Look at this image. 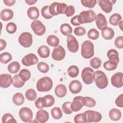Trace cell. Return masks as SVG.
Wrapping results in <instances>:
<instances>
[{
	"label": "cell",
	"instance_id": "26",
	"mask_svg": "<svg viewBox=\"0 0 123 123\" xmlns=\"http://www.w3.org/2000/svg\"><path fill=\"white\" fill-rule=\"evenodd\" d=\"M101 35L104 39L106 40L111 39L114 36V31L113 29L110 27H106L101 30Z\"/></svg>",
	"mask_w": 123,
	"mask_h": 123
},
{
	"label": "cell",
	"instance_id": "18",
	"mask_svg": "<svg viewBox=\"0 0 123 123\" xmlns=\"http://www.w3.org/2000/svg\"><path fill=\"white\" fill-rule=\"evenodd\" d=\"M69 88L70 92L73 94H77L81 92L82 86L81 82L77 80H74L72 81L69 85Z\"/></svg>",
	"mask_w": 123,
	"mask_h": 123
},
{
	"label": "cell",
	"instance_id": "53",
	"mask_svg": "<svg viewBox=\"0 0 123 123\" xmlns=\"http://www.w3.org/2000/svg\"><path fill=\"white\" fill-rule=\"evenodd\" d=\"M74 34L78 36H81L84 35L86 33V30L85 28L79 26L76 27L74 31Z\"/></svg>",
	"mask_w": 123,
	"mask_h": 123
},
{
	"label": "cell",
	"instance_id": "42",
	"mask_svg": "<svg viewBox=\"0 0 123 123\" xmlns=\"http://www.w3.org/2000/svg\"><path fill=\"white\" fill-rule=\"evenodd\" d=\"M101 64V61L98 57H94L92 58L90 61V66L95 69H98Z\"/></svg>",
	"mask_w": 123,
	"mask_h": 123
},
{
	"label": "cell",
	"instance_id": "58",
	"mask_svg": "<svg viewBox=\"0 0 123 123\" xmlns=\"http://www.w3.org/2000/svg\"><path fill=\"white\" fill-rule=\"evenodd\" d=\"M6 42L2 39H0V50L1 51L3 49H5L6 47Z\"/></svg>",
	"mask_w": 123,
	"mask_h": 123
},
{
	"label": "cell",
	"instance_id": "35",
	"mask_svg": "<svg viewBox=\"0 0 123 123\" xmlns=\"http://www.w3.org/2000/svg\"><path fill=\"white\" fill-rule=\"evenodd\" d=\"M18 75L20 79L25 82L29 80L31 77L30 72L26 69H23L21 70Z\"/></svg>",
	"mask_w": 123,
	"mask_h": 123
},
{
	"label": "cell",
	"instance_id": "25",
	"mask_svg": "<svg viewBox=\"0 0 123 123\" xmlns=\"http://www.w3.org/2000/svg\"><path fill=\"white\" fill-rule=\"evenodd\" d=\"M37 53L41 58H48L50 54V50L49 48L45 45L40 46L37 49Z\"/></svg>",
	"mask_w": 123,
	"mask_h": 123
},
{
	"label": "cell",
	"instance_id": "5",
	"mask_svg": "<svg viewBox=\"0 0 123 123\" xmlns=\"http://www.w3.org/2000/svg\"><path fill=\"white\" fill-rule=\"evenodd\" d=\"M67 6V4L64 3L54 2L49 6V12L53 16L58 15L59 14H64Z\"/></svg>",
	"mask_w": 123,
	"mask_h": 123
},
{
	"label": "cell",
	"instance_id": "54",
	"mask_svg": "<svg viewBox=\"0 0 123 123\" xmlns=\"http://www.w3.org/2000/svg\"><path fill=\"white\" fill-rule=\"evenodd\" d=\"M74 122L75 123H85V117L84 113H80L76 115L74 117Z\"/></svg>",
	"mask_w": 123,
	"mask_h": 123
},
{
	"label": "cell",
	"instance_id": "10",
	"mask_svg": "<svg viewBox=\"0 0 123 123\" xmlns=\"http://www.w3.org/2000/svg\"><path fill=\"white\" fill-rule=\"evenodd\" d=\"M31 27L34 33L38 36L44 35L46 32V27L39 20H34L31 24Z\"/></svg>",
	"mask_w": 123,
	"mask_h": 123
},
{
	"label": "cell",
	"instance_id": "14",
	"mask_svg": "<svg viewBox=\"0 0 123 123\" xmlns=\"http://www.w3.org/2000/svg\"><path fill=\"white\" fill-rule=\"evenodd\" d=\"M111 85L117 88H121L123 85V74L122 72L114 74L111 78Z\"/></svg>",
	"mask_w": 123,
	"mask_h": 123
},
{
	"label": "cell",
	"instance_id": "33",
	"mask_svg": "<svg viewBox=\"0 0 123 123\" xmlns=\"http://www.w3.org/2000/svg\"><path fill=\"white\" fill-rule=\"evenodd\" d=\"M122 16L120 14L117 13H113L109 18V22L112 25L117 26L119 23L122 20Z\"/></svg>",
	"mask_w": 123,
	"mask_h": 123
},
{
	"label": "cell",
	"instance_id": "21",
	"mask_svg": "<svg viewBox=\"0 0 123 123\" xmlns=\"http://www.w3.org/2000/svg\"><path fill=\"white\" fill-rule=\"evenodd\" d=\"M13 11L9 9H4L1 11L0 14L1 19L4 21H8L11 20L13 17Z\"/></svg>",
	"mask_w": 123,
	"mask_h": 123
},
{
	"label": "cell",
	"instance_id": "20",
	"mask_svg": "<svg viewBox=\"0 0 123 123\" xmlns=\"http://www.w3.org/2000/svg\"><path fill=\"white\" fill-rule=\"evenodd\" d=\"M49 119V114L45 110L41 109L38 111L36 113V119L38 122L41 123H46Z\"/></svg>",
	"mask_w": 123,
	"mask_h": 123
},
{
	"label": "cell",
	"instance_id": "40",
	"mask_svg": "<svg viewBox=\"0 0 123 123\" xmlns=\"http://www.w3.org/2000/svg\"><path fill=\"white\" fill-rule=\"evenodd\" d=\"M2 123H16L17 121L12 114L6 113L2 117Z\"/></svg>",
	"mask_w": 123,
	"mask_h": 123
},
{
	"label": "cell",
	"instance_id": "45",
	"mask_svg": "<svg viewBox=\"0 0 123 123\" xmlns=\"http://www.w3.org/2000/svg\"><path fill=\"white\" fill-rule=\"evenodd\" d=\"M37 68L38 71L42 73H47L49 69V65L44 62H40L37 65Z\"/></svg>",
	"mask_w": 123,
	"mask_h": 123
},
{
	"label": "cell",
	"instance_id": "44",
	"mask_svg": "<svg viewBox=\"0 0 123 123\" xmlns=\"http://www.w3.org/2000/svg\"><path fill=\"white\" fill-rule=\"evenodd\" d=\"M41 12L42 16L46 19H49L53 17V16H52L49 12V5H46L43 7L41 10Z\"/></svg>",
	"mask_w": 123,
	"mask_h": 123
},
{
	"label": "cell",
	"instance_id": "55",
	"mask_svg": "<svg viewBox=\"0 0 123 123\" xmlns=\"http://www.w3.org/2000/svg\"><path fill=\"white\" fill-rule=\"evenodd\" d=\"M116 105L120 108L123 107V94H121L115 100Z\"/></svg>",
	"mask_w": 123,
	"mask_h": 123
},
{
	"label": "cell",
	"instance_id": "47",
	"mask_svg": "<svg viewBox=\"0 0 123 123\" xmlns=\"http://www.w3.org/2000/svg\"><path fill=\"white\" fill-rule=\"evenodd\" d=\"M71 102L66 101L62 105V110L64 113L67 114H70L72 113L73 111L71 108Z\"/></svg>",
	"mask_w": 123,
	"mask_h": 123
},
{
	"label": "cell",
	"instance_id": "24",
	"mask_svg": "<svg viewBox=\"0 0 123 123\" xmlns=\"http://www.w3.org/2000/svg\"><path fill=\"white\" fill-rule=\"evenodd\" d=\"M109 115L110 118L111 120L114 121H117L121 119L122 117V113L119 110L113 108L110 111Z\"/></svg>",
	"mask_w": 123,
	"mask_h": 123
},
{
	"label": "cell",
	"instance_id": "34",
	"mask_svg": "<svg viewBox=\"0 0 123 123\" xmlns=\"http://www.w3.org/2000/svg\"><path fill=\"white\" fill-rule=\"evenodd\" d=\"M79 68L75 65H71L67 69L68 74L72 78L77 77L79 74Z\"/></svg>",
	"mask_w": 123,
	"mask_h": 123
},
{
	"label": "cell",
	"instance_id": "11",
	"mask_svg": "<svg viewBox=\"0 0 123 123\" xmlns=\"http://www.w3.org/2000/svg\"><path fill=\"white\" fill-rule=\"evenodd\" d=\"M67 46L68 50L71 52L75 53L78 50V42L76 38L72 35H70L67 37Z\"/></svg>",
	"mask_w": 123,
	"mask_h": 123
},
{
	"label": "cell",
	"instance_id": "13",
	"mask_svg": "<svg viewBox=\"0 0 123 123\" xmlns=\"http://www.w3.org/2000/svg\"><path fill=\"white\" fill-rule=\"evenodd\" d=\"M38 59L37 56L33 53H29L25 55L22 59V64L25 66H30L37 64Z\"/></svg>",
	"mask_w": 123,
	"mask_h": 123
},
{
	"label": "cell",
	"instance_id": "19",
	"mask_svg": "<svg viewBox=\"0 0 123 123\" xmlns=\"http://www.w3.org/2000/svg\"><path fill=\"white\" fill-rule=\"evenodd\" d=\"M98 4L106 13H109L112 10V3L109 0H99L98 1Z\"/></svg>",
	"mask_w": 123,
	"mask_h": 123
},
{
	"label": "cell",
	"instance_id": "60",
	"mask_svg": "<svg viewBox=\"0 0 123 123\" xmlns=\"http://www.w3.org/2000/svg\"><path fill=\"white\" fill-rule=\"evenodd\" d=\"M123 21L122 20H121V21L119 23V24H118L119 26L120 29H121V30H123V29H122V24H123Z\"/></svg>",
	"mask_w": 123,
	"mask_h": 123
},
{
	"label": "cell",
	"instance_id": "52",
	"mask_svg": "<svg viewBox=\"0 0 123 123\" xmlns=\"http://www.w3.org/2000/svg\"><path fill=\"white\" fill-rule=\"evenodd\" d=\"M114 45L118 49H122L123 48V37L122 36L116 37L114 41Z\"/></svg>",
	"mask_w": 123,
	"mask_h": 123
},
{
	"label": "cell",
	"instance_id": "51",
	"mask_svg": "<svg viewBox=\"0 0 123 123\" xmlns=\"http://www.w3.org/2000/svg\"><path fill=\"white\" fill-rule=\"evenodd\" d=\"M75 12V8L73 5H69L65 9L64 14L67 17H71L74 14Z\"/></svg>",
	"mask_w": 123,
	"mask_h": 123
},
{
	"label": "cell",
	"instance_id": "59",
	"mask_svg": "<svg viewBox=\"0 0 123 123\" xmlns=\"http://www.w3.org/2000/svg\"><path fill=\"white\" fill-rule=\"evenodd\" d=\"M25 2L28 5H33L37 2V0H25Z\"/></svg>",
	"mask_w": 123,
	"mask_h": 123
},
{
	"label": "cell",
	"instance_id": "22",
	"mask_svg": "<svg viewBox=\"0 0 123 123\" xmlns=\"http://www.w3.org/2000/svg\"><path fill=\"white\" fill-rule=\"evenodd\" d=\"M55 93L58 98H63L67 94L66 86L63 84L58 85L55 89Z\"/></svg>",
	"mask_w": 123,
	"mask_h": 123
},
{
	"label": "cell",
	"instance_id": "1",
	"mask_svg": "<svg viewBox=\"0 0 123 123\" xmlns=\"http://www.w3.org/2000/svg\"><path fill=\"white\" fill-rule=\"evenodd\" d=\"M94 81L97 86L100 89L105 88L108 85V79L106 74L100 70H97L94 74Z\"/></svg>",
	"mask_w": 123,
	"mask_h": 123
},
{
	"label": "cell",
	"instance_id": "15",
	"mask_svg": "<svg viewBox=\"0 0 123 123\" xmlns=\"http://www.w3.org/2000/svg\"><path fill=\"white\" fill-rule=\"evenodd\" d=\"M12 82V78L10 74H3L0 75V86L3 88L9 87Z\"/></svg>",
	"mask_w": 123,
	"mask_h": 123
},
{
	"label": "cell",
	"instance_id": "7",
	"mask_svg": "<svg viewBox=\"0 0 123 123\" xmlns=\"http://www.w3.org/2000/svg\"><path fill=\"white\" fill-rule=\"evenodd\" d=\"M94 71L92 68L87 67L84 68L81 73V77L85 84L90 85L94 82Z\"/></svg>",
	"mask_w": 123,
	"mask_h": 123
},
{
	"label": "cell",
	"instance_id": "57",
	"mask_svg": "<svg viewBox=\"0 0 123 123\" xmlns=\"http://www.w3.org/2000/svg\"><path fill=\"white\" fill-rule=\"evenodd\" d=\"M3 1L6 6H12L15 4L16 1L15 0H3Z\"/></svg>",
	"mask_w": 123,
	"mask_h": 123
},
{
	"label": "cell",
	"instance_id": "29",
	"mask_svg": "<svg viewBox=\"0 0 123 123\" xmlns=\"http://www.w3.org/2000/svg\"><path fill=\"white\" fill-rule=\"evenodd\" d=\"M47 42L50 46L57 47L59 45L60 40L57 36L53 35H51L48 37L47 38Z\"/></svg>",
	"mask_w": 123,
	"mask_h": 123
},
{
	"label": "cell",
	"instance_id": "50",
	"mask_svg": "<svg viewBox=\"0 0 123 123\" xmlns=\"http://www.w3.org/2000/svg\"><path fill=\"white\" fill-rule=\"evenodd\" d=\"M46 100V107H49L52 106L55 103V99L54 97L51 95H47L43 97Z\"/></svg>",
	"mask_w": 123,
	"mask_h": 123
},
{
	"label": "cell",
	"instance_id": "23",
	"mask_svg": "<svg viewBox=\"0 0 123 123\" xmlns=\"http://www.w3.org/2000/svg\"><path fill=\"white\" fill-rule=\"evenodd\" d=\"M27 15L31 20H36L39 16V10L36 7L33 6L28 8L27 10Z\"/></svg>",
	"mask_w": 123,
	"mask_h": 123
},
{
	"label": "cell",
	"instance_id": "28",
	"mask_svg": "<svg viewBox=\"0 0 123 123\" xmlns=\"http://www.w3.org/2000/svg\"><path fill=\"white\" fill-rule=\"evenodd\" d=\"M12 101L13 103L17 106L22 105L25 101L24 96L21 93H16L13 96Z\"/></svg>",
	"mask_w": 123,
	"mask_h": 123
},
{
	"label": "cell",
	"instance_id": "56",
	"mask_svg": "<svg viewBox=\"0 0 123 123\" xmlns=\"http://www.w3.org/2000/svg\"><path fill=\"white\" fill-rule=\"evenodd\" d=\"M71 23L74 26L80 25L81 24L79 21L78 15H75L74 17H72L71 19Z\"/></svg>",
	"mask_w": 123,
	"mask_h": 123
},
{
	"label": "cell",
	"instance_id": "41",
	"mask_svg": "<svg viewBox=\"0 0 123 123\" xmlns=\"http://www.w3.org/2000/svg\"><path fill=\"white\" fill-rule=\"evenodd\" d=\"M12 60V55L7 52H4L0 55V61L2 63L6 64Z\"/></svg>",
	"mask_w": 123,
	"mask_h": 123
},
{
	"label": "cell",
	"instance_id": "6",
	"mask_svg": "<svg viewBox=\"0 0 123 123\" xmlns=\"http://www.w3.org/2000/svg\"><path fill=\"white\" fill-rule=\"evenodd\" d=\"M83 113L85 117V123H97L101 121L102 119L101 113L96 111L87 110Z\"/></svg>",
	"mask_w": 123,
	"mask_h": 123
},
{
	"label": "cell",
	"instance_id": "31",
	"mask_svg": "<svg viewBox=\"0 0 123 123\" xmlns=\"http://www.w3.org/2000/svg\"><path fill=\"white\" fill-rule=\"evenodd\" d=\"M82 102L83 104V106L89 108L94 107L96 104L95 100L94 98L89 97H83Z\"/></svg>",
	"mask_w": 123,
	"mask_h": 123
},
{
	"label": "cell",
	"instance_id": "37",
	"mask_svg": "<svg viewBox=\"0 0 123 123\" xmlns=\"http://www.w3.org/2000/svg\"><path fill=\"white\" fill-rule=\"evenodd\" d=\"M118 64L115 62L109 60L103 63V67L107 71H113L116 69Z\"/></svg>",
	"mask_w": 123,
	"mask_h": 123
},
{
	"label": "cell",
	"instance_id": "27",
	"mask_svg": "<svg viewBox=\"0 0 123 123\" xmlns=\"http://www.w3.org/2000/svg\"><path fill=\"white\" fill-rule=\"evenodd\" d=\"M107 57L109 60L115 62L117 64L119 62L118 52L114 49H111L108 51Z\"/></svg>",
	"mask_w": 123,
	"mask_h": 123
},
{
	"label": "cell",
	"instance_id": "38",
	"mask_svg": "<svg viewBox=\"0 0 123 123\" xmlns=\"http://www.w3.org/2000/svg\"><path fill=\"white\" fill-rule=\"evenodd\" d=\"M51 113L52 118L56 120L60 119L62 116V111L59 107H55L52 108L51 110Z\"/></svg>",
	"mask_w": 123,
	"mask_h": 123
},
{
	"label": "cell",
	"instance_id": "9",
	"mask_svg": "<svg viewBox=\"0 0 123 123\" xmlns=\"http://www.w3.org/2000/svg\"><path fill=\"white\" fill-rule=\"evenodd\" d=\"M33 115L32 111L29 108L25 107L19 110V116L24 122L31 123L33 119Z\"/></svg>",
	"mask_w": 123,
	"mask_h": 123
},
{
	"label": "cell",
	"instance_id": "39",
	"mask_svg": "<svg viewBox=\"0 0 123 123\" xmlns=\"http://www.w3.org/2000/svg\"><path fill=\"white\" fill-rule=\"evenodd\" d=\"M25 96L27 100L30 101H34L37 98V94L34 89L30 88L26 91Z\"/></svg>",
	"mask_w": 123,
	"mask_h": 123
},
{
	"label": "cell",
	"instance_id": "2",
	"mask_svg": "<svg viewBox=\"0 0 123 123\" xmlns=\"http://www.w3.org/2000/svg\"><path fill=\"white\" fill-rule=\"evenodd\" d=\"M52 86V80L48 76H44L40 78L36 85L37 90L39 92L49 91L51 89Z\"/></svg>",
	"mask_w": 123,
	"mask_h": 123
},
{
	"label": "cell",
	"instance_id": "30",
	"mask_svg": "<svg viewBox=\"0 0 123 123\" xmlns=\"http://www.w3.org/2000/svg\"><path fill=\"white\" fill-rule=\"evenodd\" d=\"M20 65L17 62H11L8 66V70L9 72L12 74H16L18 73L20 69Z\"/></svg>",
	"mask_w": 123,
	"mask_h": 123
},
{
	"label": "cell",
	"instance_id": "49",
	"mask_svg": "<svg viewBox=\"0 0 123 123\" xmlns=\"http://www.w3.org/2000/svg\"><path fill=\"white\" fill-rule=\"evenodd\" d=\"M81 2L84 7L88 8H93L95 7L97 1L95 0H81Z\"/></svg>",
	"mask_w": 123,
	"mask_h": 123
},
{
	"label": "cell",
	"instance_id": "43",
	"mask_svg": "<svg viewBox=\"0 0 123 123\" xmlns=\"http://www.w3.org/2000/svg\"><path fill=\"white\" fill-rule=\"evenodd\" d=\"M36 107L39 109H42L46 107V102L44 97H39L37 99L35 102Z\"/></svg>",
	"mask_w": 123,
	"mask_h": 123
},
{
	"label": "cell",
	"instance_id": "17",
	"mask_svg": "<svg viewBox=\"0 0 123 123\" xmlns=\"http://www.w3.org/2000/svg\"><path fill=\"white\" fill-rule=\"evenodd\" d=\"M82 96H77L74 98L71 104V108L73 111L76 112L79 111L83 106L82 102Z\"/></svg>",
	"mask_w": 123,
	"mask_h": 123
},
{
	"label": "cell",
	"instance_id": "4",
	"mask_svg": "<svg viewBox=\"0 0 123 123\" xmlns=\"http://www.w3.org/2000/svg\"><path fill=\"white\" fill-rule=\"evenodd\" d=\"M96 15L95 12L91 10L83 11L78 15V19L80 24L90 23L95 20Z\"/></svg>",
	"mask_w": 123,
	"mask_h": 123
},
{
	"label": "cell",
	"instance_id": "36",
	"mask_svg": "<svg viewBox=\"0 0 123 123\" xmlns=\"http://www.w3.org/2000/svg\"><path fill=\"white\" fill-rule=\"evenodd\" d=\"M12 84L15 87L21 88L24 86L25 82L22 81L20 79L18 74H15L13 76Z\"/></svg>",
	"mask_w": 123,
	"mask_h": 123
},
{
	"label": "cell",
	"instance_id": "8",
	"mask_svg": "<svg viewBox=\"0 0 123 123\" xmlns=\"http://www.w3.org/2000/svg\"><path fill=\"white\" fill-rule=\"evenodd\" d=\"M19 44L24 48L30 47L33 43V37L31 33L29 32H23L18 38Z\"/></svg>",
	"mask_w": 123,
	"mask_h": 123
},
{
	"label": "cell",
	"instance_id": "46",
	"mask_svg": "<svg viewBox=\"0 0 123 123\" xmlns=\"http://www.w3.org/2000/svg\"><path fill=\"white\" fill-rule=\"evenodd\" d=\"M99 32L95 28L90 29L87 33V37L93 40H96L99 37Z\"/></svg>",
	"mask_w": 123,
	"mask_h": 123
},
{
	"label": "cell",
	"instance_id": "12",
	"mask_svg": "<svg viewBox=\"0 0 123 123\" xmlns=\"http://www.w3.org/2000/svg\"><path fill=\"white\" fill-rule=\"evenodd\" d=\"M65 54L66 52L62 46L58 45L53 49L51 56L54 60L60 61L64 58Z\"/></svg>",
	"mask_w": 123,
	"mask_h": 123
},
{
	"label": "cell",
	"instance_id": "16",
	"mask_svg": "<svg viewBox=\"0 0 123 123\" xmlns=\"http://www.w3.org/2000/svg\"><path fill=\"white\" fill-rule=\"evenodd\" d=\"M96 24L97 27L101 30H102L107 27V21L105 16L102 13H98L95 19Z\"/></svg>",
	"mask_w": 123,
	"mask_h": 123
},
{
	"label": "cell",
	"instance_id": "48",
	"mask_svg": "<svg viewBox=\"0 0 123 123\" xmlns=\"http://www.w3.org/2000/svg\"><path fill=\"white\" fill-rule=\"evenodd\" d=\"M6 29L8 33L12 34L16 31L17 26L15 23L13 22H10L7 24Z\"/></svg>",
	"mask_w": 123,
	"mask_h": 123
},
{
	"label": "cell",
	"instance_id": "32",
	"mask_svg": "<svg viewBox=\"0 0 123 123\" xmlns=\"http://www.w3.org/2000/svg\"><path fill=\"white\" fill-rule=\"evenodd\" d=\"M72 28L68 24H63L60 26V31L64 36H69L72 33Z\"/></svg>",
	"mask_w": 123,
	"mask_h": 123
},
{
	"label": "cell",
	"instance_id": "3",
	"mask_svg": "<svg viewBox=\"0 0 123 123\" xmlns=\"http://www.w3.org/2000/svg\"><path fill=\"white\" fill-rule=\"evenodd\" d=\"M81 55L86 59H90L94 55V46L93 43L90 40L85 41L81 46Z\"/></svg>",
	"mask_w": 123,
	"mask_h": 123
}]
</instances>
